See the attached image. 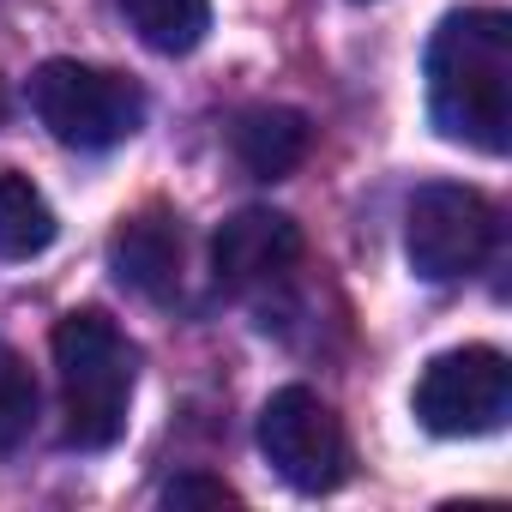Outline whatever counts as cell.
Here are the masks:
<instances>
[{
    "mask_svg": "<svg viewBox=\"0 0 512 512\" xmlns=\"http://www.w3.org/2000/svg\"><path fill=\"white\" fill-rule=\"evenodd\" d=\"M0 115H7V91H0Z\"/></svg>",
    "mask_w": 512,
    "mask_h": 512,
    "instance_id": "cell-14",
    "label": "cell"
},
{
    "mask_svg": "<svg viewBox=\"0 0 512 512\" xmlns=\"http://www.w3.org/2000/svg\"><path fill=\"white\" fill-rule=\"evenodd\" d=\"M31 428H37V374L13 344H0V452L25 446Z\"/></svg>",
    "mask_w": 512,
    "mask_h": 512,
    "instance_id": "cell-12",
    "label": "cell"
},
{
    "mask_svg": "<svg viewBox=\"0 0 512 512\" xmlns=\"http://www.w3.org/2000/svg\"><path fill=\"white\" fill-rule=\"evenodd\" d=\"M163 506H241V494L223 482V476H205V470H187V476H175L169 488H163Z\"/></svg>",
    "mask_w": 512,
    "mask_h": 512,
    "instance_id": "cell-13",
    "label": "cell"
},
{
    "mask_svg": "<svg viewBox=\"0 0 512 512\" xmlns=\"http://www.w3.org/2000/svg\"><path fill=\"white\" fill-rule=\"evenodd\" d=\"M235 145V163L253 175V181H284L302 169L308 145H314V127L302 109H284V103H260V109H247L229 133Z\"/></svg>",
    "mask_w": 512,
    "mask_h": 512,
    "instance_id": "cell-9",
    "label": "cell"
},
{
    "mask_svg": "<svg viewBox=\"0 0 512 512\" xmlns=\"http://www.w3.org/2000/svg\"><path fill=\"white\" fill-rule=\"evenodd\" d=\"M260 452L296 494H326L350 470V440L332 404L308 386H284L260 410Z\"/></svg>",
    "mask_w": 512,
    "mask_h": 512,
    "instance_id": "cell-6",
    "label": "cell"
},
{
    "mask_svg": "<svg viewBox=\"0 0 512 512\" xmlns=\"http://www.w3.org/2000/svg\"><path fill=\"white\" fill-rule=\"evenodd\" d=\"M133 37L157 55H187L211 31V0H121Z\"/></svg>",
    "mask_w": 512,
    "mask_h": 512,
    "instance_id": "cell-11",
    "label": "cell"
},
{
    "mask_svg": "<svg viewBox=\"0 0 512 512\" xmlns=\"http://www.w3.org/2000/svg\"><path fill=\"white\" fill-rule=\"evenodd\" d=\"M55 368H61V440L73 452H103L127 434V404L139 380V350L127 332L97 314L73 308L55 326Z\"/></svg>",
    "mask_w": 512,
    "mask_h": 512,
    "instance_id": "cell-2",
    "label": "cell"
},
{
    "mask_svg": "<svg viewBox=\"0 0 512 512\" xmlns=\"http://www.w3.org/2000/svg\"><path fill=\"white\" fill-rule=\"evenodd\" d=\"M31 109L73 151H109L145 127V91L85 61H43L31 79Z\"/></svg>",
    "mask_w": 512,
    "mask_h": 512,
    "instance_id": "cell-3",
    "label": "cell"
},
{
    "mask_svg": "<svg viewBox=\"0 0 512 512\" xmlns=\"http://www.w3.org/2000/svg\"><path fill=\"white\" fill-rule=\"evenodd\" d=\"M512 410V368L488 344L446 350L416 380V422L440 440H476L494 434Z\"/></svg>",
    "mask_w": 512,
    "mask_h": 512,
    "instance_id": "cell-5",
    "label": "cell"
},
{
    "mask_svg": "<svg viewBox=\"0 0 512 512\" xmlns=\"http://www.w3.org/2000/svg\"><path fill=\"white\" fill-rule=\"evenodd\" d=\"M109 272L127 290H139L151 302H169L181 290V223L163 205H145L139 217H127L109 235Z\"/></svg>",
    "mask_w": 512,
    "mask_h": 512,
    "instance_id": "cell-8",
    "label": "cell"
},
{
    "mask_svg": "<svg viewBox=\"0 0 512 512\" xmlns=\"http://www.w3.org/2000/svg\"><path fill=\"white\" fill-rule=\"evenodd\" d=\"M55 211H49V199L25 181V175H13V169H0V260H37V253L55 241Z\"/></svg>",
    "mask_w": 512,
    "mask_h": 512,
    "instance_id": "cell-10",
    "label": "cell"
},
{
    "mask_svg": "<svg viewBox=\"0 0 512 512\" xmlns=\"http://www.w3.org/2000/svg\"><path fill=\"white\" fill-rule=\"evenodd\" d=\"M302 260V229L296 217L284 211H235L217 235H211V272H217V290L229 296H247V290H272L296 272Z\"/></svg>",
    "mask_w": 512,
    "mask_h": 512,
    "instance_id": "cell-7",
    "label": "cell"
},
{
    "mask_svg": "<svg viewBox=\"0 0 512 512\" xmlns=\"http://www.w3.org/2000/svg\"><path fill=\"white\" fill-rule=\"evenodd\" d=\"M428 115L440 139L500 157L512 145V19L494 7L446 13L428 43Z\"/></svg>",
    "mask_w": 512,
    "mask_h": 512,
    "instance_id": "cell-1",
    "label": "cell"
},
{
    "mask_svg": "<svg viewBox=\"0 0 512 512\" xmlns=\"http://www.w3.org/2000/svg\"><path fill=\"white\" fill-rule=\"evenodd\" d=\"M494 247V205L476 187L458 181H428L416 187L404 211V253L422 284H458L470 278Z\"/></svg>",
    "mask_w": 512,
    "mask_h": 512,
    "instance_id": "cell-4",
    "label": "cell"
}]
</instances>
